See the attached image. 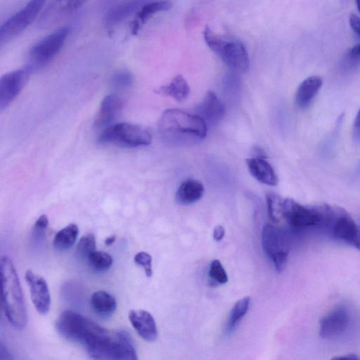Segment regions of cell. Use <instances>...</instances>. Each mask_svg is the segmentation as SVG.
<instances>
[{"mask_svg":"<svg viewBox=\"0 0 360 360\" xmlns=\"http://www.w3.org/2000/svg\"><path fill=\"white\" fill-rule=\"evenodd\" d=\"M250 303V297H245L235 303L228 320L226 330L227 335H230L236 330L239 323L248 312Z\"/></svg>","mask_w":360,"mask_h":360,"instance_id":"484cf974","label":"cell"},{"mask_svg":"<svg viewBox=\"0 0 360 360\" xmlns=\"http://www.w3.org/2000/svg\"><path fill=\"white\" fill-rule=\"evenodd\" d=\"M129 320L138 335L148 342H154L158 337L157 323L151 313L146 310H131Z\"/></svg>","mask_w":360,"mask_h":360,"instance_id":"2e32d148","label":"cell"},{"mask_svg":"<svg viewBox=\"0 0 360 360\" xmlns=\"http://www.w3.org/2000/svg\"><path fill=\"white\" fill-rule=\"evenodd\" d=\"M203 36L210 49L218 54L230 69L236 73H246L248 71L250 60L243 43L223 37L208 26L204 29Z\"/></svg>","mask_w":360,"mask_h":360,"instance_id":"277c9868","label":"cell"},{"mask_svg":"<svg viewBox=\"0 0 360 360\" xmlns=\"http://www.w3.org/2000/svg\"><path fill=\"white\" fill-rule=\"evenodd\" d=\"M2 303L5 314L14 328L23 330L28 314L20 279L12 260L4 256L0 260Z\"/></svg>","mask_w":360,"mask_h":360,"instance_id":"3957f363","label":"cell"},{"mask_svg":"<svg viewBox=\"0 0 360 360\" xmlns=\"http://www.w3.org/2000/svg\"><path fill=\"white\" fill-rule=\"evenodd\" d=\"M146 0H129L112 10L107 17V21L111 24L120 22L135 12H138L145 4Z\"/></svg>","mask_w":360,"mask_h":360,"instance_id":"cb8c5ba5","label":"cell"},{"mask_svg":"<svg viewBox=\"0 0 360 360\" xmlns=\"http://www.w3.org/2000/svg\"><path fill=\"white\" fill-rule=\"evenodd\" d=\"M356 4H357V9L360 13V0H356Z\"/></svg>","mask_w":360,"mask_h":360,"instance_id":"b9f144b4","label":"cell"},{"mask_svg":"<svg viewBox=\"0 0 360 360\" xmlns=\"http://www.w3.org/2000/svg\"><path fill=\"white\" fill-rule=\"evenodd\" d=\"M123 101L116 94L106 96L101 103L94 121L97 128H106L111 126L122 110Z\"/></svg>","mask_w":360,"mask_h":360,"instance_id":"e0dca14e","label":"cell"},{"mask_svg":"<svg viewBox=\"0 0 360 360\" xmlns=\"http://www.w3.org/2000/svg\"><path fill=\"white\" fill-rule=\"evenodd\" d=\"M262 246L277 271L282 272L290 253L289 244L283 232L277 227L266 224L262 231Z\"/></svg>","mask_w":360,"mask_h":360,"instance_id":"30bf717a","label":"cell"},{"mask_svg":"<svg viewBox=\"0 0 360 360\" xmlns=\"http://www.w3.org/2000/svg\"><path fill=\"white\" fill-rule=\"evenodd\" d=\"M25 278L36 310L41 314H47L51 307V297L46 280L30 270L26 271Z\"/></svg>","mask_w":360,"mask_h":360,"instance_id":"4fadbf2b","label":"cell"},{"mask_svg":"<svg viewBox=\"0 0 360 360\" xmlns=\"http://www.w3.org/2000/svg\"><path fill=\"white\" fill-rule=\"evenodd\" d=\"M283 219L295 228L318 226L321 221L320 206L306 207L292 199L283 203Z\"/></svg>","mask_w":360,"mask_h":360,"instance_id":"8fae6325","label":"cell"},{"mask_svg":"<svg viewBox=\"0 0 360 360\" xmlns=\"http://www.w3.org/2000/svg\"><path fill=\"white\" fill-rule=\"evenodd\" d=\"M91 306L97 314L102 317H109L117 310V302L110 293L99 291L92 296Z\"/></svg>","mask_w":360,"mask_h":360,"instance_id":"44dd1931","label":"cell"},{"mask_svg":"<svg viewBox=\"0 0 360 360\" xmlns=\"http://www.w3.org/2000/svg\"><path fill=\"white\" fill-rule=\"evenodd\" d=\"M0 359H12L13 357L9 353L8 350H6L3 343H1V346H0Z\"/></svg>","mask_w":360,"mask_h":360,"instance_id":"f35d334b","label":"cell"},{"mask_svg":"<svg viewBox=\"0 0 360 360\" xmlns=\"http://www.w3.org/2000/svg\"><path fill=\"white\" fill-rule=\"evenodd\" d=\"M196 112L207 125L214 126L223 119L226 106L217 95L212 91H208L197 106Z\"/></svg>","mask_w":360,"mask_h":360,"instance_id":"9a60e30c","label":"cell"},{"mask_svg":"<svg viewBox=\"0 0 360 360\" xmlns=\"http://www.w3.org/2000/svg\"><path fill=\"white\" fill-rule=\"evenodd\" d=\"M93 359L137 360V350L130 335L117 330L110 340L88 353Z\"/></svg>","mask_w":360,"mask_h":360,"instance_id":"ba28073f","label":"cell"},{"mask_svg":"<svg viewBox=\"0 0 360 360\" xmlns=\"http://www.w3.org/2000/svg\"><path fill=\"white\" fill-rule=\"evenodd\" d=\"M346 63L350 68H355L360 64V44L353 47L346 56Z\"/></svg>","mask_w":360,"mask_h":360,"instance_id":"e575fe53","label":"cell"},{"mask_svg":"<svg viewBox=\"0 0 360 360\" xmlns=\"http://www.w3.org/2000/svg\"><path fill=\"white\" fill-rule=\"evenodd\" d=\"M158 93L170 97L181 102L188 99L190 92V86L181 75L175 77L171 83L159 89Z\"/></svg>","mask_w":360,"mask_h":360,"instance_id":"603a6c76","label":"cell"},{"mask_svg":"<svg viewBox=\"0 0 360 360\" xmlns=\"http://www.w3.org/2000/svg\"><path fill=\"white\" fill-rule=\"evenodd\" d=\"M48 0H30L26 6L10 17L0 29V41L8 43L22 33L38 17Z\"/></svg>","mask_w":360,"mask_h":360,"instance_id":"9c48e42d","label":"cell"},{"mask_svg":"<svg viewBox=\"0 0 360 360\" xmlns=\"http://www.w3.org/2000/svg\"><path fill=\"white\" fill-rule=\"evenodd\" d=\"M56 330L64 339L83 346L86 351L110 339L113 333L73 310H65L60 314Z\"/></svg>","mask_w":360,"mask_h":360,"instance_id":"7a4b0ae2","label":"cell"},{"mask_svg":"<svg viewBox=\"0 0 360 360\" xmlns=\"http://www.w3.org/2000/svg\"><path fill=\"white\" fill-rule=\"evenodd\" d=\"M350 314L342 306L331 311L320 321L319 336L322 339L336 338L343 334L348 328Z\"/></svg>","mask_w":360,"mask_h":360,"instance_id":"5bb4252c","label":"cell"},{"mask_svg":"<svg viewBox=\"0 0 360 360\" xmlns=\"http://www.w3.org/2000/svg\"><path fill=\"white\" fill-rule=\"evenodd\" d=\"M85 1L86 0H58L54 8L58 10L59 14H68L79 9Z\"/></svg>","mask_w":360,"mask_h":360,"instance_id":"1f68e13d","label":"cell"},{"mask_svg":"<svg viewBox=\"0 0 360 360\" xmlns=\"http://www.w3.org/2000/svg\"><path fill=\"white\" fill-rule=\"evenodd\" d=\"M204 191L201 182L197 179H188L179 186L176 192V201L181 205L193 204L202 198Z\"/></svg>","mask_w":360,"mask_h":360,"instance_id":"d6986e66","label":"cell"},{"mask_svg":"<svg viewBox=\"0 0 360 360\" xmlns=\"http://www.w3.org/2000/svg\"><path fill=\"white\" fill-rule=\"evenodd\" d=\"M69 34V28H61L36 43L30 52V65L28 68L32 71L49 63L63 48Z\"/></svg>","mask_w":360,"mask_h":360,"instance_id":"52a82bcc","label":"cell"},{"mask_svg":"<svg viewBox=\"0 0 360 360\" xmlns=\"http://www.w3.org/2000/svg\"><path fill=\"white\" fill-rule=\"evenodd\" d=\"M159 131L163 141L174 147H188L203 140L207 124L199 115L178 110H168L159 122Z\"/></svg>","mask_w":360,"mask_h":360,"instance_id":"6da1fadb","label":"cell"},{"mask_svg":"<svg viewBox=\"0 0 360 360\" xmlns=\"http://www.w3.org/2000/svg\"><path fill=\"white\" fill-rule=\"evenodd\" d=\"M283 200L277 194H267L269 218L274 223H279L281 219H283Z\"/></svg>","mask_w":360,"mask_h":360,"instance_id":"4316f807","label":"cell"},{"mask_svg":"<svg viewBox=\"0 0 360 360\" xmlns=\"http://www.w3.org/2000/svg\"><path fill=\"white\" fill-rule=\"evenodd\" d=\"M250 173L259 182L269 186L278 185V177L271 164L263 157H254L246 160Z\"/></svg>","mask_w":360,"mask_h":360,"instance_id":"ac0fdd59","label":"cell"},{"mask_svg":"<svg viewBox=\"0 0 360 360\" xmlns=\"http://www.w3.org/2000/svg\"><path fill=\"white\" fill-rule=\"evenodd\" d=\"M209 276L213 281L221 284L228 283L229 279L224 267L219 260H214L211 263Z\"/></svg>","mask_w":360,"mask_h":360,"instance_id":"4dcf8cb0","label":"cell"},{"mask_svg":"<svg viewBox=\"0 0 360 360\" xmlns=\"http://www.w3.org/2000/svg\"><path fill=\"white\" fill-rule=\"evenodd\" d=\"M49 225V219L46 214H42L41 217L35 222L32 237L34 241L41 242L45 237L46 230Z\"/></svg>","mask_w":360,"mask_h":360,"instance_id":"d6a6232c","label":"cell"},{"mask_svg":"<svg viewBox=\"0 0 360 360\" xmlns=\"http://www.w3.org/2000/svg\"><path fill=\"white\" fill-rule=\"evenodd\" d=\"M116 239H117L116 236H112V237H108L105 240V244L107 246H111L112 244H113L115 242Z\"/></svg>","mask_w":360,"mask_h":360,"instance_id":"60d3db41","label":"cell"},{"mask_svg":"<svg viewBox=\"0 0 360 360\" xmlns=\"http://www.w3.org/2000/svg\"><path fill=\"white\" fill-rule=\"evenodd\" d=\"M318 226L326 229L334 239L360 250V229L344 210L322 206Z\"/></svg>","mask_w":360,"mask_h":360,"instance_id":"5b68a950","label":"cell"},{"mask_svg":"<svg viewBox=\"0 0 360 360\" xmlns=\"http://www.w3.org/2000/svg\"><path fill=\"white\" fill-rule=\"evenodd\" d=\"M96 238L92 233L84 235L79 241L77 246L78 254L83 259H88L96 250Z\"/></svg>","mask_w":360,"mask_h":360,"instance_id":"f1b7e54d","label":"cell"},{"mask_svg":"<svg viewBox=\"0 0 360 360\" xmlns=\"http://www.w3.org/2000/svg\"><path fill=\"white\" fill-rule=\"evenodd\" d=\"M98 141L101 143L133 149L150 146L152 141V136L145 128L128 123H120L104 128Z\"/></svg>","mask_w":360,"mask_h":360,"instance_id":"8992f818","label":"cell"},{"mask_svg":"<svg viewBox=\"0 0 360 360\" xmlns=\"http://www.w3.org/2000/svg\"><path fill=\"white\" fill-rule=\"evenodd\" d=\"M91 266L98 271L110 270L113 265L114 260L111 255L103 251L95 250L88 259Z\"/></svg>","mask_w":360,"mask_h":360,"instance_id":"83f0119b","label":"cell"},{"mask_svg":"<svg viewBox=\"0 0 360 360\" xmlns=\"http://www.w3.org/2000/svg\"><path fill=\"white\" fill-rule=\"evenodd\" d=\"M134 260L137 265L141 266L143 270H145L148 277H152L153 275V269L151 255L147 253V252L141 251L134 257Z\"/></svg>","mask_w":360,"mask_h":360,"instance_id":"836d02e7","label":"cell"},{"mask_svg":"<svg viewBox=\"0 0 360 360\" xmlns=\"http://www.w3.org/2000/svg\"><path fill=\"white\" fill-rule=\"evenodd\" d=\"M350 25L354 32L360 39V18L355 14H352L350 17Z\"/></svg>","mask_w":360,"mask_h":360,"instance_id":"8d00e7d4","label":"cell"},{"mask_svg":"<svg viewBox=\"0 0 360 360\" xmlns=\"http://www.w3.org/2000/svg\"><path fill=\"white\" fill-rule=\"evenodd\" d=\"M226 234V230L224 228L221 226H218L215 227L213 231V238L216 241H221Z\"/></svg>","mask_w":360,"mask_h":360,"instance_id":"74e56055","label":"cell"},{"mask_svg":"<svg viewBox=\"0 0 360 360\" xmlns=\"http://www.w3.org/2000/svg\"><path fill=\"white\" fill-rule=\"evenodd\" d=\"M79 233L77 225L69 224L57 233L53 241L54 247L60 251L70 248L77 241Z\"/></svg>","mask_w":360,"mask_h":360,"instance_id":"d4e9b609","label":"cell"},{"mask_svg":"<svg viewBox=\"0 0 360 360\" xmlns=\"http://www.w3.org/2000/svg\"><path fill=\"white\" fill-rule=\"evenodd\" d=\"M322 86V80L318 77L306 79L299 87L296 102L301 109L308 107Z\"/></svg>","mask_w":360,"mask_h":360,"instance_id":"ffe728a7","label":"cell"},{"mask_svg":"<svg viewBox=\"0 0 360 360\" xmlns=\"http://www.w3.org/2000/svg\"><path fill=\"white\" fill-rule=\"evenodd\" d=\"M29 68L10 72L0 80V110L3 111L21 92L28 81Z\"/></svg>","mask_w":360,"mask_h":360,"instance_id":"7c38bea8","label":"cell"},{"mask_svg":"<svg viewBox=\"0 0 360 360\" xmlns=\"http://www.w3.org/2000/svg\"><path fill=\"white\" fill-rule=\"evenodd\" d=\"M334 359H359V357H357L356 354H346V355H343V356H341V357H335Z\"/></svg>","mask_w":360,"mask_h":360,"instance_id":"ab89813d","label":"cell"},{"mask_svg":"<svg viewBox=\"0 0 360 360\" xmlns=\"http://www.w3.org/2000/svg\"><path fill=\"white\" fill-rule=\"evenodd\" d=\"M353 139L355 143L360 146V110H359L354 122Z\"/></svg>","mask_w":360,"mask_h":360,"instance_id":"d590c367","label":"cell"},{"mask_svg":"<svg viewBox=\"0 0 360 360\" xmlns=\"http://www.w3.org/2000/svg\"><path fill=\"white\" fill-rule=\"evenodd\" d=\"M172 3L169 1H157L143 5L137 12L134 23L133 31L136 32L140 26L145 24L154 14L170 10Z\"/></svg>","mask_w":360,"mask_h":360,"instance_id":"7402d4cb","label":"cell"},{"mask_svg":"<svg viewBox=\"0 0 360 360\" xmlns=\"http://www.w3.org/2000/svg\"><path fill=\"white\" fill-rule=\"evenodd\" d=\"M133 83V76L130 72L125 70H119L112 79L113 87L118 90H126L130 88Z\"/></svg>","mask_w":360,"mask_h":360,"instance_id":"f546056e","label":"cell"}]
</instances>
